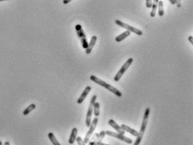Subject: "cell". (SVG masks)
<instances>
[{
    "label": "cell",
    "mask_w": 193,
    "mask_h": 145,
    "mask_svg": "<svg viewBox=\"0 0 193 145\" xmlns=\"http://www.w3.org/2000/svg\"><path fill=\"white\" fill-rule=\"evenodd\" d=\"M150 107H147L145 112V114H144V118H143V122L141 124V128L140 133H138V136L136 137L137 139L135 141V143L133 144V145H140V144L142 138L144 136V134L145 132V129L147 127V123H148V120H149V116H150Z\"/></svg>",
    "instance_id": "obj_1"
},
{
    "label": "cell",
    "mask_w": 193,
    "mask_h": 145,
    "mask_svg": "<svg viewBox=\"0 0 193 145\" xmlns=\"http://www.w3.org/2000/svg\"><path fill=\"white\" fill-rule=\"evenodd\" d=\"M90 80L91 81H94L95 83H97V84H98L100 86H102L103 87H104L106 88L108 91H109V92H111L112 93H113L114 95H116L117 97H122V92H120V91H118L116 87H113L111 85H109V84H108L107 82H105L104 81H103V80H101L99 79L98 77H97L96 75H91L90 76Z\"/></svg>",
    "instance_id": "obj_2"
},
{
    "label": "cell",
    "mask_w": 193,
    "mask_h": 145,
    "mask_svg": "<svg viewBox=\"0 0 193 145\" xmlns=\"http://www.w3.org/2000/svg\"><path fill=\"white\" fill-rule=\"evenodd\" d=\"M133 61H134V59L133 58H129L127 60V61L124 63V64L122 65V67L120 68V70L118 71V73L116 74V75L114 76V81H118L120 79H121V77L123 76V75L125 73V71L128 70V68H129V66L131 65V64L133 63Z\"/></svg>",
    "instance_id": "obj_3"
},
{
    "label": "cell",
    "mask_w": 193,
    "mask_h": 145,
    "mask_svg": "<svg viewBox=\"0 0 193 145\" xmlns=\"http://www.w3.org/2000/svg\"><path fill=\"white\" fill-rule=\"evenodd\" d=\"M115 23L118 24V26L122 27V28L127 29L128 30H129V31L132 32V33H135V35H143V32H142V30L137 29V28H135V27H134V26H131V25H129V24H127V23H123V22L120 21V20H118V19H116V20H115Z\"/></svg>",
    "instance_id": "obj_4"
},
{
    "label": "cell",
    "mask_w": 193,
    "mask_h": 145,
    "mask_svg": "<svg viewBox=\"0 0 193 145\" xmlns=\"http://www.w3.org/2000/svg\"><path fill=\"white\" fill-rule=\"evenodd\" d=\"M96 100H97V96L94 95L93 97L91 99V102H90V105H89V107H88V114H87V119H86V125L87 127H90L91 125V122H92V115H93V105L96 102Z\"/></svg>",
    "instance_id": "obj_5"
},
{
    "label": "cell",
    "mask_w": 193,
    "mask_h": 145,
    "mask_svg": "<svg viewBox=\"0 0 193 145\" xmlns=\"http://www.w3.org/2000/svg\"><path fill=\"white\" fill-rule=\"evenodd\" d=\"M76 33H77V36L81 39V43H82V47L84 49H86L88 47V41H87V38H86V35L85 33L83 32V29H82V26L80 24H76Z\"/></svg>",
    "instance_id": "obj_6"
},
{
    "label": "cell",
    "mask_w": 193,
    "mask_h": 145,
    "mask_svg": "<svg viewBox=\"0 0 193 145\" xmlns=\"http://www.w3.org/2000/svg\"><path fill=\"white\" fill-rule=\"evenodd\" d=\"M98 122V117H96L93 120V122H91L90 128H89V130H88V134H86V136H85V139H84V140H83L85 144H88V142H89V140H90V139H91L92 135H93V134L94 130L96 129V127H97Z\"/></svg>",
    "instance_id": "obj_7"
},
{
    "label": "cell",
    "mask_w": 193,
    "mask_h": 145,
    "mask_svg": "<svg viewBox=\"0 0 193 145\" xmlns=\"http://www.w3.org/2000/svg\"><path fill=\"white\" fill-rule=\"evenodd\" d=\"M105 134L108 135V136H111V137H113V138H116L118 139L122 140V141L129 144H133L132 140L129 139V138H127V137H125V136H123V134L114 133V132H112V131H106Z\"/></svg>",
    "instance_id": "obj_8"
},
{
    "label": "cell",
    "mask_w": 193,
    "mask_h": 145,
    "mask_svg": "<svg viewBox=\"0 0 193 145\" xmlns=\"http://www.w3.org/2000/svg\"><path fill=\"white\" fill-rule=\"evenodd\" d=\"M91 90H92V87H87L85 88V90L82 92V95L80 96V97H79L78 100H77V103H78V104H82V102H84V100H85V98L87 97L88 93L91 92Z\"/></svg>",
    "instance_id": "obj_9"
},
{
    "label": "cell",
    "mask_w": 193,
    "mask_h": 145,
    "mask_svg": "<svg viewBox=\"0 0 193 145\" xmlns=\"http://www.w3.org/2000/svg\"><path fill=\"white\" fill-rule=\"evenodd\" d=\"M108 124L113 127V128H114L116 131L118 132V134H123L125 132H124V130H123V128H121V126H118V124L117 122H115L114 120H113V119H110L109 121H108Z\"/></svg>",
    "instance_id": "obj_10"
},
{
    "label": "cell",
    "mask_w": 193,
    "mask_h": 145,
    "mask_svg": "<svg viewBox=\"0 0 193 145\" xmlns=\"http://www.w3.org/2000/svg\"><path fill=\"white\" fill-rule=\"evenodd\" d=\"M97 40H98V38H97L96 35H94V36L92 37L91 41L88 43V47L86 48V54H90V53L92 52L94 45H95V44H96V42H97Z\"/></svg>",
    "instance_id": "obj_11"
},
{
    "label": "cell",
    "mask_w": 193,
    "mask_h": 145,
    "mask_svg": "<svg viewBox=\"0 0 193 145\" xmlns=\"http://www.w3.org/2000/svg\"><path fill=\"white\" fill-rule=\"evenodd\" d=\"M77 134H78L77 128H74L72 129V131H71V134L70 138H69V141H68L70 144H73L75 143L76 137H77Z\"/></svg>",
    "instance_id": "obj_12"
},
{
    "label": "cell",
    "mask_w": 193,
    "mask_h": 145,
    "mask_svg": "<svg viewBox=\"0 0 193 145\" xmlns=\"http://www.w3.org/2000/svg\"><path fill=\"white\" fill-rule=\"evenodd\" d=\"M121 128L124 130V132H128V133H129L130 134H132V135L135 136V137H137V136H138V133H139V132H137L136 130L133 129V128H131L130 127H129V126L125 125V124L121 125Z\"/></svg>",
    "instance_id": "obj_13"
},
{
    "label": "cell",
    "mask_w": 193,
    "mask_h": 145,
    "mask_svg": "<svg viewBox=\"0 0 193 145\" xmlns=\"http://www.w3.org/2000/svg\"><path fill=\"white\" fill-rule=\"evenodd\" d=\"M131 34V32L129 31V30H127V31H125V32H123L122 33L121 35H119L118 36H117L116 38H115V41L116 42H121V41H123V40H125L127 37H129V35Z\"/></svg>",
    "instance_id": "obj_14"
},
{
    "label": "cell",
    "mask_w": 193,
    "mask_h": 145,
    "mask_svg": "<svg viewBox=\"0 0 193 145\" xmlns=\"http://www.w3.org/2000/svg\"><path fill=\"white\" fill-rule=\"evenodd\" d=\"M163 2L162 1H159L158 5H157V10H158V14L159 16H163L164 15V6H163Z\"/></svg>",
    "instance_id": "obj_15"
},
{
    "label": "cell",
    "mask_w": 193,
    "mask_h": 145,
    "mask_svg": "<svg viewBox=\"0 0 193 145\" xmlns=\"http://www.w3.org/2000/svg\"><path fill=\"white\" fill-rule=\"evenodd\" d=\"M48 138H49V139L51 140V142L52 143L53 145H61L58 142V140L56 139V137H55L53 133H49L48 134Z\"/></svg>",
    "instance_id": "obj_16"
},
{
    "label": "cell",
    "mask_w": 193,
    "mask_h": 145,
    "mask_svg": "<svg viewBox=\"0 0 193 145\" xmlns=\"http://www.w3.org/2000/svg\"><path fill=\"white\" fill-rule=\"evenodd\" d=\"M93 112L95 117H98L100 114V104L99 102H95L93 105Z\"/></svg>",
    "instance_id": "obj_17"
},
{
    "label": "cell",
    "mask_w": 193,
    "mask_h": 145,
    "mask_svg": "<svg viewBox=\"0 0 193 145\" xmlns=\"http://www.w3.org/2000/svg\"><path fill=\"white\" fill-rule=\"evenodd\" d=\"M35 107H36L35 104H30L29 107H27V108L25 109V110L24 111L23 114L24 115V116L28 115V114H29V113H30V112H31L32 111L34 110V109H35Z\"/></svg>",
    "instance_id": "obj_18"
},
{
    "label": "cell",
    "mask_w": 193,
    "mask_h": 145,
    "mask_svg": "<svg viewBox=\"0 0 193 145\" xmlns=\"http://www.w3.org/2000/svg\"><path fill=\"white\" fill-rule=\"evenodd\" d=\"M76 141L77 142L78 145H86V144L84 143V141L82 140V139L81 137H76Z\"/></svg>",
    "instance_id": "obj_19"
},
{
    "label": "cell",
    "mask_w": 193,
    "mask_h": 145,
    "mask_svg": "<svg viewBox=\"0 0 193 145\" xmlns=\"http://www.w3.org/2000/svg\"><path fill=\"white\" fill-rule=\"evenodd\" d=\"M89 143V145H108V144H103V143H101L99 141H98V142H96V141H94V142H88Z\"/></svg>",
    "instance_id": "obj_20"
},
{
    "label": "cell",
    "mask_w": 193,
    "mask_h": 145,
    "mask_svg": "<svg viewBox=\"0 0 193 145\" xmlns=\"http://www.w3.org/2000/svg\"><path fill=\"white\" fill-rule=\"evenodd\" d=\"M104 135H105V132L104 131H102L101 133H100V134H98V135H97V137H98V140H102L103 139V137H104Z\"/></svg>",
    "instance_id": "obj_21"
},
{
    "label": "cell",
    "mask_w": 193,
    "mask_h": 145,
    "mask_svg": "<svg viewBox=\"0 0 193 145\" xmlns=\"http://www.w3.org/2000/svg\"><path fill=\"white\" fill-rule=\"evenodd\" d=\"M146 7L148 9L152 7V0H146Z\"/></svg>",
    "instance_id": "obj_22"
},
{
    "label": "cell",
    "mask_w": 193,
    "mask_h": 145,
    "mask_svg": "<svg viewBox=\"0 0 193 145\" xmlns=\"http://www.w3.org/2000/svg\"><path fill=\"white\" fill-rule=\"evenodd\" d=\"M176 4L178 8L182 6V0H176Z\"/></svg>",
    "instance_id": "obj_23"
},
{
    "label": "cell",
    "mask_w": 193,
    "mask_h": 145,
    "mask_svg": "<svg viewBox=\"0 0 193 145\" xmlns=\"http://www.w3.org/2000/svg\"><path fill=\"white\" fill-rule=\"evenodd\" d=\"M71 1H72V0H63V4H68Z\"/></svg>",
    "instance_id": "obj_24"
},
{
    "label": "cell",
    "mask_w": 193,
    "mask_h": 145,
    "mask_svg": "<svg viewBox=\"0 0 193 145\" xmlns=\"http://www.w3.org/2000/svg\"><path fill=\"white\" fill-rule=\"evenodd\" d=\"M188 40H189V41H190V42H191L192 44H193V37H192V36H189Z\"/></svg>",
    "instance_id": "obj_25"
},
{
    "label": "cell",
    "mask_w": 193,
    "mask_h": 145,
    "mask_svg": "<svg viewBox=\"0 0 193 145\" xmlns=\"http://www.w3.org/2000/svg\"><path fill=\"white\" fill-rule=\"evenodd\" d=\"M171 4H176V0H169Z\"/></svg>",
    "instance_id": "obj_26"
},
{
    "label": "cell",
    "mask_w": 193,
    "mask_h": 145,
    "mask_svg": "<svg viewBox=\"0 0 193 145\" xmlns=\"http://www.w3.org/2000/svg\"><path fill=\"white\" fill-rule=\"evenodd\" d=\"M4 145H10V144H9V142H8V141H7V142L4 143Z\"/></svg>",
    "instance_id": "obj_27"
},
{
    "label": "cell",
    "mask_w": 193,
    "mask_h": 145,
    "mask_svg": "<svg viewBox=\"0 0 193 145\" xmlns=\"http://www.w3.org/2000/svg\"><path fill=\"white\" fill-rule=\"evenodd\" d=\"M0 145H4V144H3V143H2L1 141H0Z\"/></svg>",
    "instance_id": "obj_28"
},
{
    "label": "cell",
    "mask_w": 193,
    "mask_h": 145,
    "mask_svg": "<svg viewBox=\"0 0 193 145\" xmlns=\"http://www.w3.org/2000/svg\"><path fill=\"white\" fill-rule=\"evenodd\" d=\"M2 1H7V0H0V2H2Z\"/></svg>",
    "instance_id": "obj_29"
}]
</instances>
